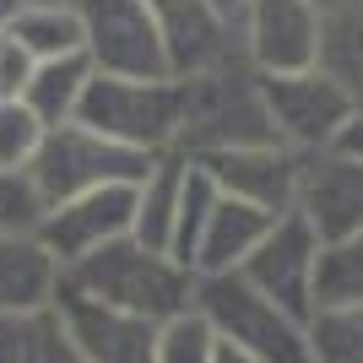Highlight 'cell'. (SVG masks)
Wrapping results in <instances>:
<instances>
[{
	"label": "cell",
	"instance_id": "cell-1",
	"mask_svg": "<svg viewBox=\"0 0 363 363\" xmlns=\"http://www.w3.org/2000/svg\"><path fill=\"white\" fill-rule=\"evenodd\" d=\"M65 288L82 293V298L114 303L125 315H141V320H152V325H163V320L190 309V298H196V272L179 266L168 250H152V244H141L136 233H130V239L87 255L82 266H71V272H65Z\"/></svg>",
	"mask_w": 363,
	"mask_h": 363
},
{
	"label": "cell",
	"instance_id": "cell-2",
	"mask_svg": "<svg viewBox=\"0 0 363 363\" xmlns=\"http://www.w3.org/2000/svg\"><path fill=\"white\" fill-rule=\"evenodd\" d=\"M184 76H92L76 125L120 141L141 157H163L184 147Z\"/></svg>",
	"mask_w": 363,
	"mask_h": 363
},
{
	"label": "cell",
	"instance_id": "cell-3",
	"mask_svg": "<svg viewBox=\"0 0 363 363\" xmlns=\"http://www.w3.org/2000/svg\"><path fill=\"white\" fill-rule=\"evenodd\" d=\"M206 315L223 342L255 352L260 363H315L309 352V325L298 315H288L282 303H272L260 288H250L239 272L223 277H196V298H190Z\"/></svg>",
	"mask_w": 363,
	"mask_h": 363
},
{
	"label": "cell",
	"instance_id": "cell-4",
	"mask_svg": "<svg viewBox=\"0 0 363 363\" xmlns=\"http://www.w3.org/2000/svg\"><path fill=\"white\" fill-rule=\"evenodd\" d=\"M152 163L157 157H141V152L98 136L87 125H55L38 163L28 168V184L38 206H60V201L92 196V190H136Z\"/></svg>",
	"mask_w": 363,
	"mask_h": 363
},
{
	"label": "cell",
	"instance_id": "cell-5",
	"mask_svg": "<svg viewBox=\"0 0 363 363\" xmlns=\"http://www.w3.org/2000/svg\"><path fill=\"white\" fill-rule=\"evenodd\" d=\"M260 104H266V125L298 157H320V152L342 147L352 114H358V92L336 71L315 65V71L293 76H260Z\"/></svg>",
	"mask_w": 363,
	"mask_h": 363
},
{
	"label": "cell",
	"instance_id": "cell-6",
	"mask_svg": "<svg viewBox=\"0 0 363 363\" xmlns=\"http://www.w3.org/2000/svg\"><path fill=\"white\" fill-rule=\"evenodd\" d=\"M228 22L239 60L255 76H293L325 60V16L309 0H250Z\"/></svg>",
	"mask_w": 363,
	"mask_h": 363
},
{
	"label": "cell",
	"instance_id": "cell-7",
	"mask_svg": "<svg viewBox=\"0 0 363 363\" xmlns=\"http://www.w3.org/2000/svg\"><path fill=\"white\" fill-rule=\"evenodd\" d=\"M76 16L98 76H174L163 28L147 0H76Z\"/></svg>",
	"mask_w": 363,
	"mask_h": 363
},
{
	"label": "cell",
	"instance_id": "cell-8",
	"mask_svg": "<svg viewBox=\"0 0 363 363\" xmlns=\"http://www.w3.org/2000/svg\"><path fill=\"white\" fill-rule=\"evenodd\" d=\"M315 272H320V239L298 212L277 217L272 233L260 239V250L239 266V277L250 288H260L272 303H282L288 315H298L303 325L315 315Z\"/></svg>",
	"mask_w": 363,
	"mask_h": 363
},
{
	"label": "cell",
	"instance_id": "cell-9",
	"mask_svg": "<svg viewBox=\"0 0 363 363\" xmlns=\"http://www.w3.org/2000/svg\"><path fill=\"white\" fill-rule=\"evenodd\" d=\"M206 174L217 179V190L244 206H260L272 217H288L298 201V179H303V157L288 152L282 141H244V147H223L196 157Z\"/></svg>",
	"mask_w": 363,
	"mask_h": 363
},
{
	"label": "cell",
	"instance_id": "cell-10",
	"mask_svg": "<svg viewBox=\"0 0 363 363\" xmlns=\"http://www.w3.org/2000/svg\"><path fill=\"white\" fill-rule=\"evenodd\" d=\"M38 239L49 244V255L60 260L65 272L82 266L87 255L108 250L136 233V190H92V196H76V201H60V206H44Z\"/></svg>",
	"mask_w": 363,
	"mask_h": 363
},
{
	"label": "cell",
	"instance_id": "cell-11",
	"mask_svg": "<svg viewBox=\"0 0 363 363\" xmlns=\"http://www.w3.org/2000/svg\"><path fill=\"white\" fill-rule=\"evenodd\" d=\"M293 212L315 228L320 244L363 233V157H352L342 147L320 152V157H303V179H298Z\"/></svg>",
	"mask_w": 363,
	"mask_h": 363
},
{
	"label": "cell",
	"instance_id": "cell-12",
	"mask_svg": "<svg viewBox=\"0 0 363 363\" xmlns=\"http://www.w3.org/2000/svg\"><path fill=\"white\" fill-rule=\"evenodd\" d=\"M60 315L71 331L76 363H152V342L157 325L141 315H125L114 303L82 298V293L60 288Z\"/></svg>",
	"mask_w": 363,
	"mask_h": 363
},
{
	"label": "cell",
	"instance_id": "cell-13",
	"mask_svg": "<svg viewBox=\"0 0 363 363\" xmlns=\"http://www.w3.org/2000/svg\"><path fill=\"white\" fill-rule=\"evenodd\" d=\"M168 44L174 76H206L228 65L233 55V22L217 11L212 0H147Z\"/></svg>",
	"mask_w": 363,
	"mask_h": 363
},
{
	"label": "cell",
	"instance_id": "cell-14",
	"mask_svg": "<svg viewBox=\"0 0 363 363\" xmlns=\"http://www.w3.org/2000/svg\"><path fill=\"white\" fill-rule=\"evenodd\" d=\"M60 288H65V266L49 255V244L33 228L0 233V315L55 309Z\"/></svg>",
	"mask_w": 363,
	"mask_h": 363
},
{
	"label": "cell",
	"instance_id": "cell-15",
	"mask_svg": "<svg viewBox=\"0 0 363 363\" xmlns=\"http://www.w3.org/2000/svg\"><path fill=\"white\" fill-rule=\"evenodd\" d=\"M277 217L260 212V206H244L233 196H217L212 217L201 228V244H196V277H223V272H239L244 260L260 250V239L272 233Z\"/></svg>",
	"mask_w": 363,
	"mask_h": 363
},
{
	"label": "cell",
	"instance_id": "cell-16",
	"mask_svg": "<svg viewBox=\"0 0 363 363\" xmlns=\"http://www.w3.org/2000/svg\"><path fill=\"white\" fill-rule=\"evenodd\" d=\"M22 55L33 65L44 60H65V55H87L82 44V16H76V0H22V11L11 16V28H6Z\"/></svg>",
	"mask_w": 363,
	"mask_h": 363
},
{
	"label": "cell",
	"instance_id": "cell-17",
	"mask_svg": "<svg viewBox=\"0 0 363 363\" xmlns=\"http://www.w3.org/2000/svg\"><path fill=\"white\" fill-rule=\"evenodd\" d=\"M184 168H190L184 152H163V157L147 168V179L136 184V239L152 244V250H168V255H174V223H179Z\"/></svg>",
	"mask_w": 363,
	"mask_h": 363
},
{
	"label": "cell",
	"instance_id": "cell-18",
	"mask_svg": "<svg viewBox=\"0 0 363 363\" xmlns=\"http://www.w3.org/2000/svg\"><path fill=\"white\" fill-rule=\"evenodd\" d=\"M92 60L87 55H65V60H44L33 65L28 87H22V104L38 114V120L55 130V125H76V114H82V98H87L92 87Z\"/></svg>",
	"mask_w": 363,
	"mask_h": 363
},
{
	"label": "cell",
	"instance_id": "cell-19",
	"mask_svg": "<svg viewBox=\"0 0 363 363\" xmlns=\"http://www.w3.org/2000/svg\"><path fill=\"white\" fill-rule=\"evenodd\" d=\"M0 363H76L60 303L28 309V315H0Z\"/></svg>",
	"mask_w": 363,
	"mask_h": 363
},
{
	"label": "cell",
	"instance_id": "cell-20",
	"mask_svg": "<svg viewBox=\"0 0 363 363\" xmlns=\"http://www.w3.org/2000/svg\"><path fill=\"white\" fill-rule=\"evenodd\" d=\"M315 309H363V233L320 244Z\"/></svg>",
	"mask_w": 363,
	"mask_h": 363
},
{
	"label": "cell",
	"instance_id": "cell-21",
	"mask_svg": "<svg viewBox=\"0 0 363 363\" xmlns=\"http://www.w3.org/2000/svg\"><path fill=\"white\" fill-rule=\"evenodd\" d=\"M217 196H223L217 179L190 157V168H184V190H179V223H174V260L190 266V272H196V244H201V228H206V217H212Z\"/></svg>",
	"mask_w": 363,
	"mask_h": 363
},
{
	"label": "cell",
	"instance_id": "cell-22",
	"mask_svg": "<svg viewBox=\"0 0 363 363\" xmlns=\"http://www.w3.org/2000/svg\"><path fill=\"white\" fill-rule=\"evenodd\" d=\"M44 141H49V125L38 120L22 98L0 104V174H22V179H28V168L38 163Z\"/></svg>",
	"mask_w": 363,
	"mask_h": 363
},
{
	"label": "cell",
	"instance_id": "cell-23",
	"mask_svg": "<svg viewBox=\"0 0 363 363\" xmlns=\"http://www.w3.org/2000/svg\"><path fill=\"white\" fill-rule=\"evenodd\" d=\"M309 352L315 363H363V309H315Z\"/></svg>",
	"mask_w": 363,
	"mask_h": 363
},
{
	"label": "cell",
	"instance_id": "cell-24",
	"mask_svg": "<svg viewBox=\"0 0 363 363\" xmlns=\"http://www.w3.org/2000/svg\"><path fill=\"white\" fill-rule=\"evenodd\" d=\"M212 352H217V331L206 325V315L196 303L184 315L163 320L157 342H152V363H212Z\"/></svg>",
	"mask_w": 363,
	"mask_h": 363
},
{
	"label": "cell",
	"instance_id": "cell-25",
	"mask_svg": "<svg viewBox=\"0 0 363 363\" xmlns=\"http://www.w3.org/2000/svg\"><path fill=\"white\" fill-rule=\"evenodd\" d=\"M44 206L33 196V184L22 174H0V233H22V228H38Z\"/></svg>",
	"mask_w": 363,
	"mask_h": 363
},
{
	"label": "cell",
	"instance_id": "cell-26",
	"mask_svg": "<svg viewBox=\"0 0 363 363\" xmlns=\"http://www.w3.org/2000/svg\"><path fill=\"white\" fill-rule=\"evenodd\" d=\"M33 76V60L22 55V49L0 33V104H11V98H22V87H28Z\"/></svg>",
	"mask_w": 363,
	"mask_h": 363
},
{
	"label": "cell",
	"instance_id": "cell-27",
	"mask_svg": "<svg viewBox=\"0 0 363 363\" xmlns=\"http://www.w3.org/2000/svg\"><path fill=\"white\" fill-rule=\"evenodd\" d=\"M342 152H352V157H363V98H358V114H352L347 136H342Z\"/></svg>",
	"mask_w": 363,
	"mask_h": 363
},
{
	"label": "cell",
	"instance_id": "cell-28",
	"mask_svg": "<svg viewBox=\"0 0 363 363\" xmlns=\"http://www.w3.org/2000/svg\"><path fill=\"white\" fill-rule=\"evenodd\" d=\"M212 363H260L255 352H244V347H233V342H223L217 336V352H212Z\"/></svg>",
	"mask_w": 363,
	"mask_h": 363
},
{
	"label": "cell",
	"instance_id": "cell-29",
	"mask_svg": "<svg viewBox=\"0 0 363 363\" xmlns=\"http://www.w3.org/2000/svg\"><path fill=\"white\" fill-rule=\"evenodd\" d=\"M309 6H315V11L325 16V22H331V16H342V11H358L363 0H309Z\"/></svg>",
	"mask_w": 363,
	"mask_h": 363
},
{
	"label": "cell",
	"instance_id": "cell-30",
	"mask_svg": "<svg viewBox=\"0 0 363 363\" xmlns=\"http://www.w3.org/2000/svg\"><path fill=\"white\" fill-rule=\"evenodd\" d=\"M16 11H22V0H0V33L11 28V16H16Z\"/></svg>",
	"mask_w": 363,
	"mask_h": 363
},
{
	"label": "cell",
	"instance_id": "cell-31",
	"mask_svg": "<svg viewBox=\"0 0 363 363\" xmlns=\"http://www.w3.org/2000/svg\"><path fill=\"white\" fill-rule=\"evenodd\" d=\"M212 6H217V11H223V16H233V11H239V6H250V0H212Z\"/></svg>",
	"mask_w": 363,
	"mask_h": 363
}]
</instances>
